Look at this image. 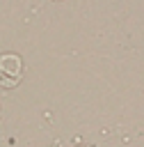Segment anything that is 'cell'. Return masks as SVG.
Here are the masks:
<instances>
[{"mask_svg": "<svg viewBox=\"0 0 144 147\" xmlns=\"http://www.w3.org/2000/svg\"><path fill=\"white\" fill-rule=\"evenodd\" d=\"M23 80V60L16 53H2L0 55V85L2 87H16Z\"/></svg>", "mask_w": 144, "mask_h": 147, "instance_id": "obj_1", "label": "cell"}, {"mask_svg": "<svg viewBox=\"0 0 144 147\" xmlns=\"http://www.w3.org/2000/svg\"><path fill=\"white\" fill-rule=\"evenodd\" d=\"M80 147H89V145H80Z\"/></svg>", "mask_w": 144, "mask_h": 147, "instance_id": "obj_2", "label": "cell"}]
</instances>
